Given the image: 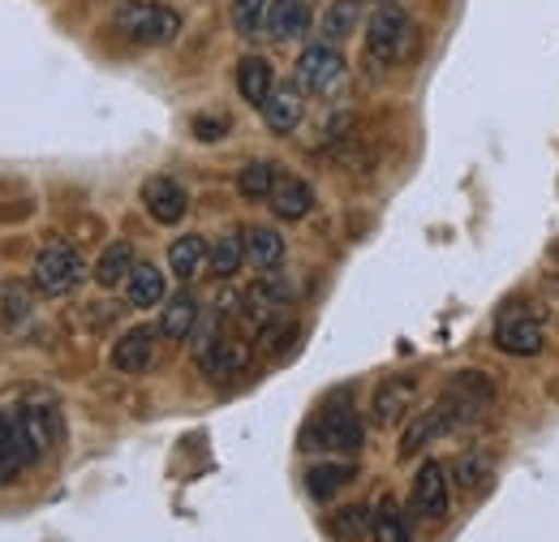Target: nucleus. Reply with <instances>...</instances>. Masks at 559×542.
I'll use <instances>...</instances> for the list:
<instances>
[{"mask_svg":"<svg viewBox=\"0 0 559 542\" xmlns=\"http://www.w3.org/2000/svg\"><path fill=\"white\" fill-rule=\"evenodd\" d=\"M418 44V26L401 4H379L366 22V52L379 66H401Z\"/></svg>","mask_w":559,"mask_h":542,"instance_id":"obj_1","label":"nucleus"},{"mask_svg":"<svg viewBox=\"0 0 559 542\" xmlns=\"http://www.w3.org/2000/svg\"><path fill=\"white\" fill-rule=\"evenodd\" d=\"M117 31L142 48H159L181 35V13L159 0H130L126 9H117Z\"/></svg>","mask_w":559,"mask_h":542,"instance_id":"obj_2","label":"nucleus"},{"mask_svg":"<svg viewBox=\"0 0 559 542\" xmlns=\"http://www.w3.org/2000/svg\"><path fill=\"white\" fill-rule=\"evenodd\" d=\"M31 280L44 297H66L73 293L82 280H86V259L66 246V241H48L39 255H35V268H31Z\"/></svg>","mask_w":559,"mask_h":542,"instance_id":"obj_3","label":"nucleus"},{"mask_svg":"<svg viewBox=\"0 0 559 542\" xmlns=\"http://www.w3.org/2000/svg\"><path fill=\"white\" fill-rule=\"evenodd\" d=\"M345 73L349 66L336 44H310L293 66V86L301 95H336L345 86Z\"/></svg>","mask_w":559,"mask_h":542,"instance_id":"obj_4","label":"nucleus"},{"mask_svg":"<svg viewBox=\"0 0 559 542\" xmlns=\"http://www.w3.org/2000/svg\"><path fill=\"white\" fill-rule=\"evenodd\" d=\"M306 444H319L323 452H345L353 457L361 444H366V426H361V413L345 401H336L332 409H323L310 431H306Z\"/></svg>","mask_w":559,"mask_h":542,"instance_id":"obj_5","label":"nucleus"},{"mask_svg":"<svg viewBox=\"0 0 559 542\" xmlns=\"http://www.w3.org/2000/svg\"><path fill=\"white\" fill-rule=\"evenodd\" d=\"M409 508L418 521H443L452 508V482L448 470L439 461H421V470L414 474V491H409Z\"/></svg>","mask_w":559,"mask_h":542,"instance_id":"obj_6","label":"nucleus"},{"mask_svg":"<svg viewBox=\"0 0 559 542\" xmlns=\"http://www.w3.org/2000/svg\"><path fill=\"white\" fill-rule=\"evenodd\" d=\"M490 340H495V349L508 353V357H534V353H543V344H547L543 315L534 319V315H525V310H508V315H499Z\"/></svg>","mask_w":559,"mask_h":542,"instance_id":"obj_7","label":"nucleus"},{"mask_svg":"<svg viewBox=\"0 0 559 542\" xmlns=\"http://www.w3.org/2000/svg\"><path fill=\"white\" fill-rule=\"evenodd\" d=\"M452 426H456V413H452L448 401H439V405H430V409H421V413H414V417H405V435H401L396 457H401V461H414V457H421L435 439H443Z\"/></svg>","mask_w":559,"mask_h":542,"instance_id":"obj_8","label":"nucleus"},{"mask_svg":"<svg viewBox=\"0 0 559 542\" xmlns=\"http://www.w3.org/2000/svg\"><path fill=\"white\" fill-rule=\"evenodd\" d=\"M35 461H39V452H35L22 417L17 413H0V486L13 482L22 470H31Z\"/></svg>","mask_w":559,"mask_h":542,"instance_id":"obj_9","label":"nucleus"},{"mask_svg":"<svg viewBox=\"0 0 559 542\" xmlns=\"http://www.w3.org/2000/svg\"><path fill=\"white\" fill-rule=\"evenodd\" d=\"M414 401H418V379H414V375H392V379H383V384L374 388V397H370V417H374V426H396V422L409 417Z\"/></svg>","mask_w":559,"mask_h":542,"instance_id":"obj_10","label":"nucleus"},{"mask_svg":"<svg viewBox=\"0 0 559 542\" xmlns=\"http://www.w3.org/2000/svg\"><path fill=\"white\" fill-rule=\"evenodd\" d=\"M142 207L151 211L155 224H181L190 211V195L173 177H146L142 181Z\"/></svg>","mask_w":559,"mask_h":542,"instance_id":"obj_11","label":"nucleus"},{"mask_svg":"<svg viewBox=\"0 0 559 542\" xmlns=\"http://www.w3.org/2000/svg\"><path fill=\"white\" fill-rule=\"evenodd\" d=\"M194 357H199L203 375L215 379V384H224V379L241 375V370H246V362H250V353H246V344H241V340H224V337L203 340V344L194 349Z\"/></svg>","mask_w":559,"mask_h":542,"instance_id":"obj_12","label":"nucleus"},{"mask_svg":"<svg viewBox=\"0 0 559 542\" xmlns=\"http://www.w3.org/2000/svg\"><path fill=\"white\" fill-rule=\"evenodd\" d=\"M155 344H159V328H130L126 337L112 344L108 362H112V370H121V375H142V370H151V362H155Z\"/></svg>","mask_w":559,"mask_h":542,"instance_id":"obj_13","label":"nucleus"},{"mask_svg":"<svg viewBox=\"0 0 559 542\" xmlns=\"http://www.w3.org/2000/svg\"><path fill=\"white\" fill-rule=\"evenodd\" d=\"M267 207L276 211V220H306V215L314 211V190H310L301 177L280 173L272 195H267Z\"/></svg>","mask_w":559,"mask_h":542,"instance_id":"obj_14","label":"nucleus"},{"mask_svg":"<svg viewBox=\"0 0 559 542\" xmlns=\"http://www.w3.org/2000/svg\"><path fill=\"white\" fill-rule=\"evenodd\" d=\"M237 91H241V99H246V104L263 108V104L272 99V91H276L272 61H267V57H246V61L237 66Z\"/></svg>","mask_w":559,"mask_h":542,"instance_id":"obj_15","label":"nucleus"},{"mask_svg":"<svg viewBox=\"0 0 559 542\" xmlns=\"http://www.w3.org/2000/svg\"><path fill=\"white\" fill-rule=\"evenodd\" d=\"M259 113H263V121H267L272 134H293V130L301 126V113H306V108H301V91H297V86H276L272 99H267Z\"/></svg>","mask_w":559,"mask_h":542,"instance_id":"obj_16","label":"nucleus"},{"mask_svg":"<svg viewBox=\"0 0 559 542\" xmlns=\"http://www.w3.org/2000/svg\"><path fill=\"white\" fill-rule=\"evenodd\" d=\"M31 315H35V297H31V288H26L22 280L0 284V328L13 332V337H22L26 323H31Z\"/></svg>","mask_w":559,"mask_h":542,"instance_id":"obj_17","label":"nucleus"},{"mask_svg":"<svg viewBox=\"0 0 559 542\" xmlns=\"http://www.w3.org/2000/svg\"><path fill=\"white\" fill-rule=\"evenodd\" d=\"M199 302L190 297V293H177V297H168L164 302V315H159V337L168 340H186L199 332Z\"/></svg>","mask_w":559,"mask_h":542,"instance_id":"obj_18","label":"nucleus"},{"mask_svg":"<svg viewBox=\"0 0 559 542\" xmlns=\"http://www.w3.org/2000/svg\"><path fill=\"white\" fill-rule=\"evenodd\" d=\"M310 31V4L306 0H272V22H267V35L276 44L288 39H301Z\"/></svg>","mask_w":559,"mask_h":542,"instance_id":"obj_19","label":"nucleus"},{"mask_svg":"<svg viewBox=\"0 0 559 542\" xmlns=\"http://www.w3.org/2000/svg\"><path fill=\"white\" fill-rule=\"evenodd\" d=\"M353 478H357L353 461H314L306 470V491H310V499H332L341 486H349Z\"/></svg>","mask_w":559,"mask_h":542,"instance_id":"obj_20","label":"nucleus"},{"mask_svg":"<svg viewBox=\"0 0 559 542\" xmlns=\"http://www.w3.org/2000/svg\"><path fill=\"white\" fill-rule=\"evenodd\" d=\"M17 417H22V426H26L31 444H35V452L48 457L52 444H57V413H52V405H48V401H26V405L17 409Z\"/></svg>","mask_w":559,"mask_h":542,"instance_id":"obj_21","label":"nucleus"},{"mask_svg":"<svg viewBox=\"0 0 559 542\" xmlns=\"http://www.w3.org/2000/svg\"><path fill=\"white\" fill-rule=\"evenodd\" d=\"M164 293H168V280L159 275L155 263H139V268L130 271V280H126V302H130V306H139V310L159 306V302H164Z\"/></svg>","mask_w":559,"mask_h":542,"instance_id":"obj_22","label":"nucleus"},{"mask_svg":"<svg viewBox=\"0 0 559 542\" xmlns=\"http://www.w3.org/2000/svg\"><path fill=\"white\" fill-rule=\"evenodd\" d=\"M246 259L259 271L280 268V259H284V237H280V228H272V224L246 228Z\"/></svg>","mask_w":559,"mask_h":542,"instance_id":"obj_23","label":"nucleus"},{"mask_svg":"<svg viewBox=\"0 0 559 542\" xmlns=\"http://www.w3.org/2000/svg\"><path fill=\"white\" fill-rule=\"evenodd\" d=\"M134 268H139V263H134V246H130V241H112V246H104V255H99V263H95V284H99V288H117V284L130 280Z\"/></svg>","mask_w":559,"mask_h":542,"instance_id":"obj_24","label":"nucleus"},{"mask_svg":"<svg viewBox=\"0 0 559 542\" xmlns=\"http://www.w3.org/2000/svg\"><path fill=\"white\" fill-rule=\"evenodd\" d=\"M207 263H211V271H215L219 280L237 275V271H241V263H246V233H241V228H228V233H219V237L211 241Z\"/></svg>","mask_w":559,"mask_h":542,"instance_id":"obj_25","label":"nucleus"},{"mask_svg":"<svg viewBox=\"0 0 559 542\" xmlns=\"http://www.w3.org/2000/svg\"><path fill=\"white\" fill-rule=\"evenodd\" d=\"M207 250L211 246L199 233L177 237V241L168 246V268H173V275H177V280H194V275L203 271V263H207Z\"/></svg>","mask_w":559,"mask_h":542,"instance_id":"obj_26","label":"nucleus"},{"mask_svg":"<svg viewBox=\"0 0 559 542\" xmlns=\"http://www.w3.org/2000/svg\"><path fill=\"white\" fill-rule=\"evenodd\" d=\"M357 22H361V0H332L328 9H323V22H319V35L328 39V44H345L353 31H357Z\"/></svg>","mask_w":559,"mask_h":542,"instance_id":"obj_27","label":"nucleus"},{"mask_svg":"<svg viewBox=\"0 0 559 542\" xmlns=\"http://www.w3.org/2000/svg\"><path fill=\"white\" fill-rule=\"evenodd\" d=\"M370 539L374 542H409V521L392 495H383L370 512Z\"/></svg>","mask_w":559,"mask_h":542,"instance_id":"obj_28","label":"nucleus"},{"mask_svg":"<svg viewBox=\"0 0 559 542\" xmlns=\"http://www.w3.org/2000/svg\"><path fill=\"white\" fill-rule=\"evenodd\" d=\"M276 177H280L276 164H267V160H254V164H246V168L237 173V195H241L246 203H263V199L272 195Z\"/></svg>","mask_w":559,"mask_h":542,"instance_id":"obj_29","label":"nucleus"},{"mask_svg":"<svg viewBox=\"0 0 559 542\" xmlns=\"http://www.w3.org/2000/svg\"><path fill=\"white\" fill-rule=\"evenodd\" d=\"M272 22V0H233V31L241 39H259Z\"/></svg>","mask_w":559,"mask_h":542,"instance_id":"obj_30","label":"nucleus"},{"mask_svg":"<svg viewBox=\"0 0 559 542\" xmlns=\"http://www.w3.org/2000/svg\"><path fill=\"white\" fill-rule=\"evenodd\" d=\"M490 474H495V466H490L487 452H465L461 461H456V486H474V491H483L490 486Z\"/></svg>","mask_w":559,"mask_h":542,"instance_id":"obj_31","label":"nucleus"},{"mask_svg":"<svg viewBox=\"0 0 559 542\" xmlns=\"http://www.w3.org/2000/svg\"><path fill=\"white\" fill-rule=\"evenodd\" d=\"M366 530H370V512H366V508H341V512L332 517V534H336V539L353 542V539H361Z\"/></svg>","mask_w":559,"mask_h":542,"instance_id":"obj_32","label":"nucleus"},{"mask_svg":"<svg viewBox=\"0 0 559 542\" xmlns=\"http://www.w3.org/2000/svg\"><path fill=\"white\" fill-rule=\"evenodd\" d=\"M288 297H293V284L284 275H263L254 284V302H263V306H284Z\"/></svg>","mask_w":559,"mask_h":542,"instance_id":"obj_33","label":"nucleus"},{"mask_svg":"<svg viewBox=\"0 0 559 542\" xmlns=\"http://www.w3.org/2000/svg\"><path fill=\"white\" fill-rule=\"evenodd\" d=\"M219 134H228V117H194V138L199 142H215Z\"/></svg>","mask_w":559,"mask_h":542,"instance_id":"obj_34","label":"nucleus"},{"mask_svg":"<svg viewBox=\"0 0 559 542\" xmlns=\"http://www.w3.org/2000/svg\"><path fill=\"white\" fill-rule=\"evenodd\" d=\"M551 259H556V263H559V241H556V246H551Z\"/></svg>","mask_w":559,"mask_h":542,"instance_id":"obj_35","label":"nucleus"}]
</instances>
